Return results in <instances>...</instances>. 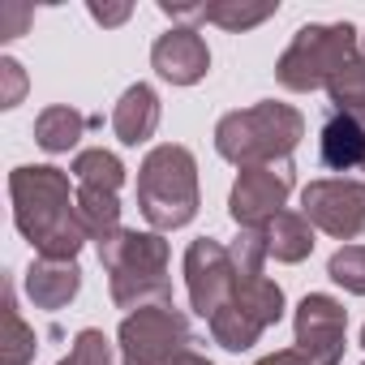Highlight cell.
Returning a JSON list of instances; mask_svg holds the SVG:
<instances>
[{
	"label": "cell",
	"instance_id": "cell-19",
	"mask_svg": "<svg viewBox=\"0 0 365 365\" xmlns=\"http://www.w3.org/2000/svg\"><path fill=\"white\" fill-rule=\"evenodd\" d=\"M69 172H73V180H78L82 190H108V194H116V190L125 185V163H120L112 150H103V146L78 150Z\"/></svg>",
	"mask_w": 365,
	"mask_h": 365
},
{
	"label": "cell",
	"instance_id": "cell-5",
	"mask_svg": "<svg viewBox=\"0 0 365 365\" xmlns=\"http://www.w3.org/2000/svg\"><path fill=\"white\" fill-rule=\"evenodd\" d=\"M361 56V35L348 26V22H335V26H301L292 35V43L284 48L279 65H275V78L284 91H297V95H309L318 86H327L348 61Z\"/></svg>",
	"mask_w": 365,
	"mask_h": 365
},
{
	"label": "cell",
	"instance_id": "cell-17",
	"mask_svg": "<svg viewBox=\"0 0 365 365\" xmlns=\"http://www.w3.org/2000/svg\"><path fill=\"white\" fill-rule=\"evenodd\" d=\"M267 250L275 262H305L314 254V224L301 211H279L267 224Z\"/></svg>",
	"mask_w": 365,
	"mask_h": 365
},
{
	"label": "cell",
	"instance_id": "cell-28",
	"mask_svg": "<svg viewBox=\"0 0 365 365\" xmlns=\"http://www.w3.org/2000/svg\"><path fill=\"white\" fill-rule=\"evenodd\" d=\"M91 18L103 22V26H120V22L129 18V5H112V9H108V5H91Z\"/></svg>",
	"mask_w": 365,
	"mask_h": 365
},
{
	"label": "cell",
	"instance_id": "cell-12",
	"mask_svg": "<svg viewBox=\"0 0 365 365\" xmlns=\"http://www.w3.org/2000/svg\"><path fill=\"white\" fill-rule=\"evenodd\" d=\"M150 65L172 86H194L207 78L211 52H207V39L198 35V26H172L150 43Z\"/></svg>",
	"mask_w": 365,
	"mask_h": 365
},
{
	"label": "cell",
	"instance_id": "cell-9",
	"mask_svg": "<svg viewBox=\"0 0 365 365\" xmlns=\"http://www.w3.org/2000/svg\"><path fill=\"white\" fill-rule=\"evenodd\" d=\"M292 185H297L292 159H284V163H262V168H241L237 185H232V194H228V215H232V224H237V228H267V224L284 211Z\"/></svg>",
	"mask_w": 365,
	"mask_h": 365
},
{
	"label": "cell",
	"instance_id": "cell-20",
	"mask_svg": "<svg viewBox=\"0 0 365 365\" xmlns=\"http://www.w3.org/2000/svg\"><path fill=\"white\" fill-rule=\"evenodd\" d=\"M78 220H82V228H86L91 241H103V237L120 232V202H116V194H108V190H82L78 185Z\"/></svg>",
	"mask_w": 365,
	"mask_h": 365
},
{
	"label": "cell",
	"instance_id": "cell-1",
	"mask_svg": "<svg viewBox=\"0 0 365 365\" xmlns=\"http://www.w3.org/2000/svg\"><path fill=\"white\" fill-rule=\"evenodd\" d=\"M9 198L14 224L39 250V258L73 262L91 241L78 220V194L69 190V172L52 163H22L9 172Z\"/></svg>",
	"mask_w": 365,
	"mask_h": 365
},
{
	"label": "cell",
	"instance_id": "cell-6",
	"mask_svg": "<svg viewBox=\"0 0 365 365\" xmlns=\"http://www.w3.org/2000/svg\"><path fill=\"white\" fill-rule=\"evenodd\" d=\"M279 318H284V288L271 284L267 275H241L237 271V288H232L228 305L207 327H211V339L224 352H250L258 344V335L267 327H275Z\"/></svg>",
	"mask_w": 365,
	"mask_h": 365
},
{
	"label": "cell",
	"instance_id": "cell-21",
	"mask_svg": "<svg viewBox=\"0 0 365 365\" xmlns=\"http://www.w3.org/2000/svg\"><path fill=\"white\" fill-rule=\"evenodd\" d=\"M327 95H331V112H344V116H352V120L365 125V56L348 61L327 82Z\"/></svg>",
	"mask_w": 365,
	"mask_h": 365
},
{
	"label": "cell",
	"instance_id": "cell-27",
	"mask_svg": "<svg viewBox=\"0 0 365 365\" xmlns=\"http://www.w3.org/2000/svg\"><path fill=\"white\" fill-rule=\"evenodd\" d=\"M254 365H314L301 348H279V352H271V356H262V361H254Z\"/></svg>",
	"mask_w": 365,
	"mask_h": 365
},
{
	"label": "cell",
	"instance_id": "cell-29",
	"mask_svg": "<svg viewBox=\"0 0 365 365\" xmlns=\"http://www.w3.org/2000/svg\"><path fill=\"white\" fill-rule=\"evenodd\" d=\"M172 365H215V361H207L202 352H194V348H190V352H180V356H176Z\"/></svg>",
	"mask_w": 365,
	"mask_h": 365
},
{
	"label": "cell",
	"instance_id": "cell-32",
	"mask_svg": "<svg viewBox=\"0 0 365 365\" xmlns=\"http://www.w3.org/2000/svg\"><path fill=\"white\" fill-rule=\"evenodd\" d=\"M361 365H365V361H361Z\"/></svg>",
	"mask_w": 365,
	"mask_h": 365
},
{
	"label": "cell",
	"instance_id": "cell-26",
	"mask_svg": "<svg viewBox=\"0 0 365 365\" xmlns=\"http://www.w3.org/2000/svg\"><path fill=\"white\" fill-rule=\"evenodd\" d=\"M159 14H168L172 22H207L202 5H172V0H159Z\"/></svg>",
	"mask_w": 365,
	"mask_h": 365
},
{
	"label": "cell",
	"instance_id": "cell-22",
	"mask_svg": "<svg viewBox=\"0 0 365 365\" xmlns=\"http://www.w3.org/2000/svg\"><path fill=\"white\" fill-rule=\"evenodd\" d=\"M202 14H207V22H215V26L241 35V31L262 26L267 18H275L279 5H275V0H271V5H245V0H211V5H202Z\"/></svg>",
	"mask_w": 365,
	"mask_h": 365
},
{
	"label": "cell",
	"instance_id": "cell-11",
	"mask_svg": "<svg viewBox=\"0 0 365 365\" xmlns=\"http://www.w3.org/2000/svg\"><path fill=\"white\" fill-rule=\"evenodd\" d=\"M292 331H297V348L314 365H339V356H344V331H348V309L335 297H327V292H309L297 305Z\"/></svg>",
	"mask_w": 365,
	"mask_h": 365
},
{
	"label": "cell",
	"instance_id": "cell-8",
	"mask_svg": "<svg viewBox=\"0 0 365 365\" xmlns=\"http://www.w3.org/2000/svg\"><path fill=\"white\" fill-rule=\"evenodd\" d=\"M301 215L335 241H356L365 232V185L348 176L309 180L301 190Z\"/></svg>",
	"mask_w": 365,
	"mask_h": 365
},
{
	"label": "cell",
	"instance_id": "cell-10",
	"mask_svg": "<svg viewBox=\"0 0 365 365\" xmlns=\"http://www.w3.org/2000/svg\"><path fill=\"white\" fill-rule=\"evenodd\" d=\"M232 288H237V267H232L228 245H220L215 237L190 241V250H185V292H190L194 314L211 322L228 305Z\"/></svg>",
	"mask_w": 365,
	"mask_h": 365
},
{
	"label": "cell",
	"instance_id": "cell-18",
	"mask_svg": "<svg viewBox=\"0 0 365 365\" xmlns=\"http://www.w3.org/2000/svg\"><path fill=\"white\" fill-rule=\"evenodd\" d=\"M35 331L18 314L14 279H5V305H0V365H31L35 361Z\"/></svg>",
	"mask_w": 365,
	"mask_h": 365
},
{
	"label": "cell",
	"instance_id": "cell-23",
	"mask_svg": "<svg viewBox=\"0 0 365 365\" xmlns=\"http://www.w3.org/2000/svg\"><path fill=\"white\" fill-rule=\"evenodd\" d=\"M327 275H331L339 288H348L352 297H365V245H344V250H335L331 262H327Z\"/></svg>",
	"mask_w": 365,
	"mask_h": 365
},
{
	"label": "cell",
	"instance_id": "cell-14",
	"mask_svg": "<svg viewBox=\"0 0 365 365\" xmlns=\"http://www.w3.org/2000/svg\"><path fill=\"white\" fill-rule=\"evenodd\" d=\"M155 129H159V95L146 82H133L112 108V133L120 146H142L155 138Z\"/></svg>",
	"mask_w": 365,
	"mask_h": 365
},
{
	"label": "cell",
	"instance_id": "cell-13",
	"mask_svg": "<svg viewBox=\"0 0 365 365\" xmlns=\"http://www.w3.org/2000/svg\"><path fill=\"white\" fill-rule=\"evenodd\" d=\"M26 297L35 309H65L78 288H82V267L78 262H56V258H35L26 267Z\"/></svg>",
	"mask_w": 365,
	"mask_h": 365
},
{
	"label": "cell",
	"instance_id": "cell-16",
	"mask_svg": "<svg viewBox=\"0 0 365 365\" xmlns=\"http://www.w3.org/2000/svg\"><path fill=\"white\" fill-rule=\"evenodd\" d=\"M86 125H99V120L73 112L69 103H52V108H43V112L35 116V142H39L48 155H65V150L78 146V138H82Z\"/></svg>",
	"mask_w": 365,
	"mask_h": 365
},
{
	"label": "cell",
	"instance_id": "cell-3",
	"mask_svg": "<svg viewBox=\"0 0 365 365\" xmlns=\"http://www.w3.org/2000/svg\"><path fill=\"white\" fill-rule=\"evenodd\" d=\"M198 159L190 146H150L138 168V211L150 232H176L198 215Z\"/></svg>",
	"mask_w": 365,
	"mask_h": 365
},
{
	"label": "cell",
	"instance_id": "cell-25",
	"mask_svg": "<svg viewBox=\"0 0 365 365\" xmlns=\"http://www.w3.org/2000/svg\"><path fill=\"white\" fill-rule=\"evenodd\" d=\"M0 78H5V91H0V108H18L22 103V91H26V73L14 56L0 61Z\"/></svg>",
	"mask_w": 365,
	"mask_h": 365
},
{
	"label": "cell",
	"instance_id": "cell-24",
	"mask_svg": "<svg viewBox=\"0 0 365 365\" xmlns=\"http://www.w3.org/2000/svg\"><path fill=\"white\" fill-rule=\"evenodd\" d=\"M56 365H116V356H112L108 335H103V331H95V327H86V331H78V335H73L69 356H65V361H56Z\"/></svg>",
	"mask_w": 365,
	"mask_h": 365
},
{
	"label": "cell",
	"instance_id": "cell-7",
	"mask_svg": "<svg viewBox=\"0 0 365 365\" xmlns=\"http://www.w3.org/2000/svg\"><path fill=\"white\" fill-rule=\"evenodd\" d=\"M190 344H194V327L185 309H176L172 301L125 314L116 331L120 365H172L180 352H190Z\"/></svg>",
	"mask_w": 365,
	"mask_h": 365
},
{
	"label": "cell",
	"instance_id": "cell-15",
	"mask_svg": "<svg viewBox=\"0 0 365 365\" xmlns=\"http://www.w3.org/2000/svg\"><path fill=\"white\" fill-rule=\"evenodd\" d=\"M318 159L331 172L365 168V125L344 116V112H327L322 133H318Z\"/></svg>",
	"mask_w": 365,
	"mask_h": 365
},
{
	"label": "cell",
	"instance_id": "cell-2",
	"mask_svg": "<svg viewBox=\"0 0 365 365\" xmlns=\"http://www.w3.org/2000/svg\"><path fill=\"white\" fill-rule=\"evenodd\" d=\"M99 245V262L108 271L112 301L120 309H146V305H168L172 301V275H168V241L163 232H138L120 228Z\"/></svg>",
	"mask_w": 365,
	"mask_h": 365
},
{
	"label": "cell",
	"instance_id": "cell-4",
	"mask_svg": "<svg viewBox=\"0 0 365 365\" xmlns=\"http://www.w3.org/2000/svg\"><path fill=\"white\" fill-rule=\"evenodd\" d=\"M301 138H305V116L292 103H275V99L237 108V112L220 116V125H215V150L237 168L284 163Z\"/></svg>",
	"mask_w": 365,
	"mask_h": 365
},
{
	"label": "cell",
	"instance_id": "cell-30",
	"mask_svg": "<svg viewBox=\"0 0 365 365\" xmlns=\"http://www.w3.org/2000/svg\"><path fill=\"white\" fill-rule=\"evenodd\" d=\"M361 348H365V327H361Z\"/></svg>",
	"mask_w": 365,
	"mask_h": 365
},
{
	"label": "cell",
	"instance_id": "cell-31",
	"mask_svg": "<svg viewBox=\"0 0 365 365\" xmlns=\"http://www.w3.org/2000/svg\"><path fill=\"white\" fill-rule=\"evenodd\" d=\"M361 52H365V35H361Z\"/></svg>",
	"mask_w": 365,
	"mask_h": 365
}]
</instances>
